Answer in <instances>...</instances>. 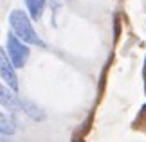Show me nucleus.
Wrapping results in <instances>:
<instances>
[{
	"label": "nucleus",
	"instance_id": "nucleus-1",
	"mask_svg": "<svg viewBox=\"0 0 146 142\" xmlns=\"http://www.w3.org/2000/svg\"><path fill=\"white\" fill-rule=\"evenodd\" d=\"M9 24L13 29V34L22 40L24 43H31V45H38V47H45V42L36 34V31L33 29V24L22 9H15L9 15Z\"/></svg>",
	"mask_w": 146,
	"mask_h": 142
},
{
	"label": "nucleus",
	"instance_id": "nucleus-2",
	"mask_svg": "<svg viewBox=\"0 0 146 142\" xmlns=\"http://www.w3.org/2000/svg\"><path fill=\"white\" fill-rule=\"evenodd\" d=\"M29 54H31L29 47L22 40L16 38L13 32H7V56L11 63L15 65V69H22L29 59Z\"/></svg>",
	"mask_w": 146,
	"mask_h": 142
},
{
	"label": "nucleus",
	"instance_id": "nucleus-3",
	"mask_svg": "<svg viewBox=\"0 0 146 142\" xmlns=\"http://www.w3.org/2000/svg\"><path fill=\"white\" fill-rule=\"evenodd\" d=\"M0 76H2L4 83L9 87V90H13V92L18 90V77L15 74V65L11 63L9 56L4 49L0 50Z\"/></svg>",
	"mask_w": 146,
	"mask_h": 142
},
{
	"label": "nucleus",
	"instance_id": "nucleus-4",
	"mask_svg": "<svg viewBox=\"0 0 146 142\" xmlns=\"http://www.w3.org/2000/svg\"><path fill=\"white\" fill-rule=\"evenodd\" d=\"M0 101L9 112H22V97H18L13 90H7V87L0 88Z\"/></svg>",
	"mask_w": 146,
	"mask_h": 142
},
{
	"label": "nucleus",
	"instance_id": "nucleus-5",
	"mask_svg": "<svg viewBox=\"0 0 146 142\" xmlns=\"http://www.w3.org/2000/svg\"><path fill=\"white\" fill-rule=\"evenodd\" d=\"M22 112H24L25 115H29L33 121H36V122H40V121L45 119V113H43V110L40 106H36L35 103L25 101V99H22Z\"/></svg>",
	"mask_w": 146,
	"mask_h": 142
},
{
	"label": "nucleus",
	"instance_id": "nucleus-6",
	"mask_svg": "<svg viewBox=\"0 0 146 142\" xmlns=\"http://www.w3.org/2000/svg\"><path fill=\"white\" fill-rule=\"evenodd\" d=\"M45 2L47 0H25V5L29 9V15L33 20H40L45 9Z\"/></svg>",
	"mask_w": 146,
	"mask_h": 142
},
{
	"label": "nucleus",
	"instance_id": "nucleus-7",
	"mask_svg": "<svg viewBox=\"0 0 146 142\" xmlns=\"http://www.w3.org/2000/svg\"><path fill=\"white\" fill-rule=\"evenodd\" d=\"M0 131H2V137H9V135H13L16 131V121L13 115H5L2 113V117H0Z\"/></svg>",
	"mask_w": 146,
	"mask_h": 142
}]
</instances>
